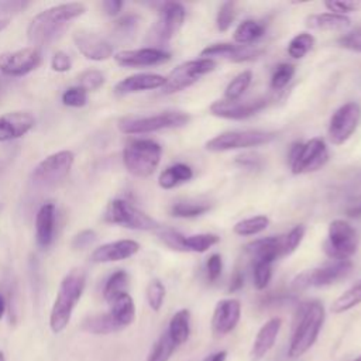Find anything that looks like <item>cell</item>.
I'll list each match as a JSON object with an SVG mask.
<instances>
[{
    "mask_svg": "<svg viewBox=\"0 0 361 361\" xmlns=\"http://www.w3.org/2000/svg\"><path fill=\"white\" fill-rule=\"evenodd\" d=\"M262 54V49L251 45H238L230 42H217L207 45L200 51L202 58H226L233 62H244L258 58Z\"/></svg>",
    "mask_w": 361,
    "mask_h": 361,
    "instance_id": "obj_20",
    "label": "cell"
},
{
    "mask_svg": "<svg viewBox=\"0 0 361 361\" xmlns=\"http://www.w3.org/2000/svg\"><path fill=\"white\" fill-rule=\"evenodd\" d=\"M251 80H252L251 71H243L237 73L226 86V90H224L226 100H238L251 85Z\"/></svg>",
    "mask_w": 361,
    "mask_h": 361,
    "instance_id": "obj_37",
    "label": "cell"
},
{
    "mask_svg": "<svg viewBox=\"0 0 361 361\" xmlns=\"http://www.w3.org/2000/svg\"><path fill=\"white\" fill-rule=\"evenodd\" d=\"M104 80V75L97 69H86L78 75V86H80L86 92L97 90L103 86Z\"/></svg>",
    "mask_w": 361,
    "mask_h": 361,
    "instance_id": "obj_44",
    "label": "cell"
},
{
    "mask_svg": "<svg viewBox=\"0 0 361 361\" xmlns=\"http://www.w3.org/2000/svg\"><path fill=\"white\" fill-rule=\"evenodd\" d=\"M6 307H7L6 299H4V296L0 293V319L4 316V313H6Z\"/></svg>",
    "mask_w": 361,
    "mask_h": 361,
    "instance_id": "obj_60",
    "label": "cell"
},
{
    "mask_svg": "<svg viewBox=\"0 0 361 361\" xmlns=\"http://www.w3.org/2000/svg\"><path fill=\"white\" fill-rule=\"evenodd\" d=\"M72 38L78 51L90 61H106L113 55V45L93 31L78 30Z\"/></svg>",
    "mask_w": 361,
    "mask_h": 361,
    "instance_id": "obj_18",
    "label": "cell"
},
{
    "mask_svg": "<svg viewBox=\"0 0 361 361\" xmlns=\"http://www.w3.org/2000/svg\"><path fill=\"white\" fill-rule=\"evenodd\" d=\"M326 317L324 306L317 302H305L299 306L295 317V327L288 350L290 358H298L303 355L319 337Z\"/></svg>",
    "mask_w": 361,
    "mask_h": 361,
    "instance_id": "obj_3",
    "label": "cell"
},
{
    "mask_svg": "<svg viewBox=\"0 0 361 361\" xmlns=\"http://www.w3.org/2000/svg\"><path fill=\"white\" fill-rule=\"evenodd\" d=\"M166 333L175 343V345L183 344L190 334V312L188 309L178 310L169 320Z\"/></svg>",
    "mask_w": 361,
    "mask_h": 361,
    "instance_id": "obj_30",
    "label": "cell"
},
{
    "mask_svg": "<svg viewBox=\"0 0 361 361\" xmlns=\"http://www.w3.org/2000/svg\"><path fill=\"white\" fill-rule=\"evenodd\" d=\"M223 271V261L220 254H212L206 261V274L210 282H216Z\"/></svg>",
    "mask_w": 361,
    "mask_h": 361,
    "instance_id": "obj_50",
    "label": "cell"
},
{
    "mask_svg": "<svg viewBox=\"0 0 361 361\" xmlns=\"http://www.w3.org/2000/svg\"><path fill=\"white\" fill-rule=\"evenodd\" d=\"M75 155L63 149L44 158L32 171L31 180L38 188H49L61 182L72 169Z\"/></svg>",
    "mask_w": 361,
    "mask_h": 361,
    "instance_id": "obj_11",
    "label": "cell"
},
{
    "mask_svg": "<svg viewBox=\"0 0 361 361\" xmlns=\"http://www.w3.org/2000/svg\"><path fill=\"white\" fill-rule=\"evenodd\" d=\"M85 286L86 271L83 268H73L63 276L49 313V327L54 333H61L69 324Z\"/></svg>",
    "mask_w": 361,
    "mask_h": 361,
    "instance_id": "obj_2",
    "label": "cell"
},
{
    "mask_svg": "<svg viewBox=\"0 0 361 361\" xmlns=\"http://www.w3.org/2000/svg\"><path fill=\"white\" fill-rule=\"evenodd\" d=\"M96 241V233L90 228L79 231L73 240H72V248L73 250H85L89 245H92Z\"/></svg>",
    "mask_w": 361,
    "mask_h": 361,
    "instance_id": "obj_52",
    "label": "cell"
},
{
    "mask_svg": "<svg viewBox=\"0 0 361 361\" xmlns=\"http://www.w3.org/2000/svg\"><path fill=\"white\" fill-rule=\"evenodd\" d=\"M272 278V262L268 261H254L252 267V279L254 286L258 290H262L268 286Z\"/></svg>",
    "mask_w": 361,
    "mask_h": 361,
    "instance_id": "obj_43",
    "label": "cell"
},
{
    "mask_svg": "<svg viewBox=\"0 0 361 361\" xmlns=\"http://www.w3.org/2000/svg\"><path fill=\"white\" fill-rule=\"evenodd\" d=\"M338 45L345 49L354 51V52H361V28L354 30V31L340 37Z\"/></svg>",
    "mask_w": 361,
    "mask_h": 361,
    "instance_id": "obj_51",
    "label": "cell"
},
{
    "mask_svg": "<svg viewBox=\"0 0 361 361\" xmlns=\"http://www.w3.org/2000/svg\"><path fill=\"white\" fill-rule=\"evenodd\" d=\"M324 7L330 11V13H336V14H341L344 16L345 13H353V11H358L361 8V1H350V0H330V1H324Z\"/></svg>",
    "mask_w": 361,
    "mask_h": 361,
    "instance_id": "obj_48",
    "label": "cell"
},
{
    "mask_svg": "<svg viewBox=\"0 0 361 361\" xmlns=\"http://www.w3.org/2000/svg\"><path fill=\"white\" fill-rule=\"evenodd\" d=\"M276 137L274 131L265 130H230L220 133L206 141L204 148L210 152H226L233 149H245L271 142Z\"/></svg>",
    "mask_w": 361,
    "mask_h": 361,
    "instance_id": "obj_7",
    "label": "cell"
},
{
    "mask_svg": "<svg viewBox=\"0 0 361 361\" xmlns=\"http://www.w3.org/2000/svg\"><path fill=\"white\" fill-rule=\"evenodd\" d=\"M165 83V76L158 73H135L130 75L124 79H121L114 86V93L124 96L131 93H138L144 90H152V89H161Z\"/></svg>",
    "mask_w": 361,
    "mask_h": 361,
    "instance_id": "obj_24",
    "label": "cell"
},
{
    "mask_svg": "<svg viewBox=\"0 0 361 361\" xmlns=\"http://www.w3.org/2000/svg\"><path fill=\"white\" fill-rule=\"evenodd\" d=\"M171 59V54L158 47H145L138 49H123L114 54V61L120 66H154L165 63Z\"/></svg>",
    "mask_w": 361,
    "mask_h": 361,
    "instance_id": "obj_17",
    "label": "cell"
},
{
    "mask_svg": "<svg viewBox=\"0 0 361 361\" xmlns=\"http://www.w3.org/2000/svg\"><path fill=\"white\" fill-rule=\"evenodd\" d=\"M10 24V17H0V31H3Z\"/></svg>",
    "mask_w": 361,
    "mask_h": 361,
    "instance_id": "obj_61",
    "label": "cell"
},
{
    "mask_svg": "<svg viewBox=\"0 0 361 361\" xmlns=\"http://www.w3.org/2000/svg\"><path fill=\"white\" fill-rule=\"evenodd\" d=\"M103 217H104V221L110 224H117L131 230L152 231L161 227L155 219H152L149 214L133 206L124 199L111 200L107 204Z\"/></svg>",
    "mask_w": 361,
    "mask_h": 361,
    "instance_id": "obj_9",
    "label": "cell"
},
{
    "mask_svg": "<svg viewBox=\"0 0 361 361\" xmlns=\"http://www.w3.org/2000/svg\"><path fill=\"white\" fill-rule=\"evenodd\" d=\"M361 121V106L357 102L341 104L330 117L327 135L331 144H344L358 128Z\"/></svg>",
    "mask_w": 361,
    "mask_h": 361,
    "instance_id": "obj_14",
    "label": "cell"
},
{
    "mask_svg": "<svg viewBox=\"0 0 361 361\" xmlns=\"http://www.w3.org/2000/svg\"><path fill=\"white\" fill-rule=\"evenodd\" d=\"M158 237L159 240L168 245L171 250H175V251H182V234L172 230V228H158Z\"/></svg>",
    "mask_w": 361,
    "mask_h": 361,
    "instance_id": "obj_49",
    "label": "cell"
},
{
    "mask_svg": "<svg viewBox=\"0 0 361 361\" xmlns=\"http://www.w3.org/2000/svg\"><path fill=\"white\" fill-rule=\"evenodd\" d=\"M210 210V204L206 202H178L171 207V214L180 219L199 217Z\"/></svg>",
    "mask_w": 361,
    "mask_h": 361,
    "instance_id": "obj_38",
    "label": "cell"
},
{
    "mask_svg": "<svg viewBox=\"0 0 361 361\" xmlns=\"http://www.w3.org/2000/svg\"><path fill=\"white\" fill-rule=\"evenodd\" d=\"M86 11L80 1H71L52 6L34 16L27 27V38L32 47L38 48L52 42L63 28Z\"/></svg>",
    "mask_w": 361,
    "mask_h": 361,
    "instance_id": "obj_1",
    "label": "cell"
},
{
    "mask_svg": "<svg viewBox=\"0 0 361 361\" xmlns=\"http://www.w3.org/2000/svg\"><path fill=\"white\" fill-rule=\"evenodd\" d=\"M241 317V303L237 299L217 302L212 316V331L214 336H226L235 329Z\"/></svg>",
    "mask_w": 361,
    "mask_h": 361,
    "instance_id": "obj_19",
    "label": "cell"
},
{
    "mask_svg": "<svg viewBox=\"0 0 361 361\" xmlns=\"http://www.w3.org/2000/svg\"><path fill=\"white\" fill-rule=\"evenodd\" d=\"M235 162L243 166V168H250V169H254V168H259L261 166V158H258L257 155H252V154H244V155H240L235 158Z\"/></svg>",
    "mask_w": 361,
    "mask_h": 361,
    "instance_id": "obj_55",
    "label": "cell"
},
{
    "mask_svg": "<svg viewBox=\"0 0 361 361\" xmlns=\"http://www.w3.org/2000/svg\"><path fill=\"white\" fill-rule=\"evenodd\" d=\"M347 214L350 217H360L361 216V203L355 204V206H351L350 209H347Z\"/></svg>",
    "mask_w": 361,
    "mask_h": 361,
    "instance_id": "obj_59",
    "label": "cell"
},
{
    "mask_svg": "<svg viewBox=\"0 0 361 361\" xmlns=\"http://www.w3.org/2000/svg\"><path fill=\"white\" fill-rule=\"evenodd\" d=\"M244 285V275L240 269H235L234 274L231 275V279H230V286H228V290L230 292H235L238 289H241Z\"/></svg>",
    "mask_w": 361,
    "mask_h": 361,
    "instance_id": "obj_56",
    "label": "cell"
},
{
    "mask_svg": "<svg viewBox=\"0 0 361 361\" xmlns=\"http://www.w3.org/2000/svg\"><path fill=\"white\" fill-rule=\"evenodd\" d=\"M121 7H123V1H120V0H106V1H103V8H104L106 14H109V16L118 14Z\"/></svg>",
    "mask_w": 361,
    "mask_h": 361,
    "instance_id": "obj_57",
    "label": "cell"
},
{
    "mask_svg": "<svg viewBox=\"0 0 361 361\" xmlns=\"http://www.w3.org/2000/svg\"><path fill=\"white\" fill-rule=\"evenodd\" d=\"M175 348H176L175 343L172 341L169 334L165 331L154 344L147 361H168L172 353L175 351Z\"/></svg>",
    "mask_w": 361,
    "mask_h": 361,
    "instance_id": "obj_40",
    "label": "cell"
},
{
    "mask_svg": "<svg viewBox=\"0 0 361 361\" xmlns=\"http://www.w3.org/2000/svg\"><path fill=\"white\" fill-rule=\"evenodd\" d=\"M140 251V244L135 240H117L111 243L102 244L100 247L94 248L90 259L96 264L104 262H116L127 259L135 255Z\"/></svg>",
    "mask_w": 361,
    "mask_h": 361,
    "instance_id": "obj_22",
    "label": "cell"
},
{
    "mask_svg": "<svg viewBox=\"0 0 361 361\" xmlns=\"http://www.w3.org/2000/svg\"><path fill=\"white\" fill-rule=\"evenodd\" d=\"M193 178V169L182 162L166 166L158 176V185L165 189H173L175 186L189 182Z\"/></svg>",
    "mask_w": 361,
    "mask_h": 361,
    "instance_id": "obj_29",
    "label": "cell"
},
{
    "mask_svg": "<svg viewBox=\"0 0 361 361\" xmlns=\"http://www.w3.org/2000/svg\"><path fill=\"white\" fill-rule=\"evenodd\" d=\"M51 68L55 72H68L72 68V59L66 52L56 51L51 59Z\"/></svg>",
    "mask_w": 361,
    "mask_h": 361,
    "instance_id": "obj_54",
    "label": "cell"
},
{
    "mask_svg": "<svg viewBox=\"0 0 361 361\" xmlns=\"http://www.w3.org/2000/svg\"><path fill=\"white\" fill-rule=\"evenodd\" d=\"M329 159V149L322 137L295 142L289 151V166L293 175L319 171Z\"/></svg>",
    "mask_w": 361,
    "mask_h": 361,
    "instance_id": "obj_6",
    "label": "cell"
},
{
    "mask_svg": "<svg viewBox=\"0 0 361 361\" xmlns=\"http://www.w3.org/2000/svg\"><path fill=\"white\" fill-rule=\"evenodd\" d=\"M361 303V281L347 290H344L333 303H331V312L336 314L344 313Z\"/></svg>",
    "mask_w": 361,
    "mask_h": 361,
    "instance_id": "obj_35",
    "label": "cell"
},
{
    "mask_svg": "<svg viewBox=\"0 0 361 361\" xmlns=\"http://www.w3.org/2000/svg\"><path fill=\"white\" fill-rule=\"evenodd\" d=\"M190 116L185 111H161L149 116H131L118 121V128L124 134H147L168 128H179L189 123Z\"/></svg>",
    "mask_w": 361,
    "mask_h": 361,
    "instance_id": "obj_5",
    "label": "cell"
},
{
    "mask_svg": "<svg viewBox=\"0 0 361 361\" xmlns=\"http://www.w3.org/2000/svg\"><path fill=\"white\" fill-rule=\"evenodd\" d=\"M35 124L30 111L16 110L0 116V142L11 141L25 135Z\"/></svg>",
    "mask_w": 361,
    "mask_h": 361,
    "instance_id": "obj_21",
    "label": "cell"
},
{
    "mask_svg": "<svg viewBox=\"0 0 361 361\" xmlns=\"http://www.w3.org/2000/svg\"><path fill=\"white\" fill-rule=\"evenodd\" d=\"M138 16L135 14H127L121 18H118L116 23H114V30L117 32H120L121 35H127L130 32H133L138 24Z\"/></svg>",
    "mask_w": 361,
    "mask_h": 361,
    "instance_id": "obj_53",
    "label": "cell"
},
{
    "mask_svg": "<svg viewBox=\"0 0 361 361\" xmlns=\"http://www.w3.org/2000/svg\"><path fill=\"white\" fill-rule=\"evenodd\" d=\"M110 316L120 329L130 326L135 319V305L128 292H123L114 296L110 302Z\"/></svg>",
    "mask_w": 361,
    "mask_h": 361,
    "instance_id": "obj_27",
    "label": "cell"
},
{
    "mask_svg": "<svg viewBox=\"0 0 361 361\" xmlns=\"http://www.w3.org/2000/svg\"><path fill=\"white\" fill-rule=\"evenodd\" d=\"M145 296L149 307L154 312H158L165 300V286L159 279H152L145 289Z\"/></svg>",
    "mask_w": 361,
    "mask_h": 361,
    "instance_id": "obj_42",
    "label": "cell"
},
{
    "mask_svg": "<svg viewBox=\"0 0 361 361\" xmlns=\"http://www.w3.org/2000/svg\"><path fill=\"white\" fill-rule=\"evenodd\" d=\"M127 286H128V274L123 269H117L106 281V285L103 289V296L107 302H110L114 296H117L123 292H127Z\"/></svg>",
    "mask_w": 361,
    "mask_h": 361,
    "instance_id": "obj_39",
    "label": "cell"
},
{
    "mask_svg": "<svg viewBox=\"0 0 361 361\" xmlns=\"http://www.w3.org/2000/svg\"><path fill=\"white\" fill-rule=\"evenodd\" d=\"M268 99L257 97L254 100H216L210 104L209 111L212 116L226 120H244L248 118L264 107H267Z\"/></svg>",
    "mask_w": 361,
    "mask_h": 361,
    "instance_id": "obj_16",
    "label": "cell"
},
{
    "mask_svg": "<svg viewBox=\"0 0 361 361\" xmlns=\"http://www.w3.org/2000/svg\"><path fill=\"white\" fill-rule=\"evenodd\" d=\"M82 330L92 333V334H110L114 331L121 330L110 313H99V314H92L86 317L82 323Z\"/></svg>",
    "mask_w": 361,
    "mask_h": 361,
    "instance_id": "obj_32",
    "label": "cell"
},
{
    "mask_svg": "<svg viewBox=\"0 0 361 361\" xmlns=\"http://www.w3.org/2000/svg\"><path fill=\"white\" fill-rule=\"evenodd\" d=\"M220 237L212 233H199L182 237V251L189 252H206L209 248L216 245Z\"/></svg>",
    "mask_w": 361,
    "mask_h": 361,
    "instance_id": "obj_33",
    "label": "cell"
},
{
    "mask_svg": "<svg viewBox=\"0 0 361 361\" xmlns=\"http://www.w3.org/2000/svg\"><path fill=\"white\" fill-rule=\"evenodd\" d=\"M162 157V147L147 138L130 141L123 149V164L126 169L137 178H148L158 168Z\"/></svg>",
    "mask_w": 361,
    "mask_h": 361,
    "instance_id": "obj_4",
    "label": "cell"
},
{
    "mask_svg": "<svg viewBox=\"0 0 361 361\" xmlns=\"http://www.w3.org/2000/svg\"><path fill=\"white\" fill-rule=\"evenodd\" d=\"M217 66L214 59L209 58H197L179 63L175 66L166 76L165 83L161 87V93L173 94L178 93L193 83H196L202 76L210 73Z\"/></svg>",
    "mask_w": 361,
    "mask_h": 361,
    "instance_id": "obj_8",
    "label": "cell"
},
{
    "mask_svg": "<svg viewBox=\"0 0 361 361\" xmlns=\"http://www.w3.org/2000/svg\"><path fill=\"white\" fill-rule=\"evenodd\" d=\"M226 357H227V353L224 350H221V351H216V353L207 355L203 361H226Z\"/></svg>",
    "mask_w": 361,
    "mask_h": 361,
    "instance_id": "obj_58",
    "label": "cell"
},
{
    "mask_svg": "<svg viewBox=\"0 0 361 361\" xmlns=\"http://www.w3.org/2000/svg\"><path fill=\"white\" fill-rule=\"evenodd\" d=\"M185 17H186V10L180 3H175V1L164 3L159 10L158 20L155 21V24L151 27L148 32V37H147L148 42L158 45V48L169 42L176 35V32L182 28Z\"/></svg>",
    "mask_w": 361,
    "mask_h": 361,
    "instance_id": "obj_12",
    "label": "cell"
},
{
    "mask_svg": "<svg viewBox=\"0 0 361 361\" xmlns=\"http://www.w3.org/2000/svg\"><path fill=\"white\" fill-rule=\"evenodd\" d=\"M245 251L254 258V261L274 262L279 257H283V235L258 238L245 245Z\"/></svg>",
    "mask_w": 361,
    "mask_h": 361,
    "instance_id": "obj_25",
    "label": "cell"
},
{
    "mask_svg": "<svg viewBox=\"0 0 361 361\" xmlns=\"http://www.w3.org/2000/svg\"><path fill=\"white\" fill-rule=\"evenodd\" d=\"M87 102V92L80 86H71L62 93V103L68 107H82Z\"/></svg>",
    "mask_w": 361,
    "mask_h": 361,
    "instance_id": "obj_46",
    "label": "cell"
},
{
    "mask_svg": "<svg viewBox=\"0 0 361 361\" xmlns=\"http://www.w3.org/2000/svg\"><path fill=\"white\" fill-rule=\"evenodd\" d=\"M354 361H361V355H360V357H357Z\"/></svg>",
    "mask_w": 361,
    "mask_h": 361,
    "instance_id": "obj_63",
    "label": "cell"
},
{
    "mask_svg": "<svg viewBox=\"0 0 361 361\" xmlns=\"http://www.w3.org/2000/svg\"><path fill=\"white\" fill-rule=\"evenodd\" d=\"M351 269H353V262L350 259L333 261L329 265L299 274L292 281V286L295 289L327 286V285H331V283L345 278L351 272Z\"/></svg>",
    "mask_w": 361,
    "mask_h": 361,
    "instance_id": "obj_13",
    "label": "cell"
},
{
    "mask_svg": "<svg viewBox=\"0 0 361 361\" xmlns=\"http://www.w3.org/2000/svg\"><path fill=\"white\" fill-rule=\"evenodd\" d=\"M268 226H269V219L264 214H257V216L247 217L237 221L233 226V231L237 235L248 237V235H257L262 233L264 230H267Z\"/></svg>",
    "mask_w": 361,
    "mask_h": 361,
    "instance_id": "obj_34",
    "label": "cell"
},
{
    "mask_svg": "<svg viewBox=\"0 0 361 361\" xmlns=\"http://www.w3.org/2000/svg\"><path fill=\"white\" fill-rule=\"evenodd\" d=\"M265 32V25L261 21L247 18L243 20L234 30L233 38L238 45H251L254 41L261 38Z\"/></svg>",
    "mask_w": 361,
    "mask_h": 361,
    "instance_id": "obj_31",
    "label": "cell"
},
{
    "mask_svg": "<svg viewBox=\"0 0 361 361\" xmlns=\"http://www.w3.org/2000/svg\"><path fill=\"white\" fill-rule=\"evenodd\" d=\"M0 361H6V357H4L3 351H0Z\"/></svg>",
    "mask_w": 361,
    "mask_h": 361,
    "instance_id": "obj_62",
    "label": "cell"
},
{
    "mask_svg": "<svg viewBox=\"0 0 361 361\" xmlns=\"http://www.w3.org/2000/svg\"><path fill=\"white\" fill-rule=\"evenodd\" d=\"M306 27L317 31H344L351 25V20L347 16L336 13H317L310 14L305 20Z\"/></svg>",
    "mask_w": 361,
    "mask_h": 361,
    "instance_id": "obj_28",
    "label": "cell"
},
{
    "mask_svg": "<svg viewBox=\"0 0 361 361\" xmlns=\"http://www.w3.org/2000/svg\"><path fill=\"white\" fill-rule=\"evenodd\" d=\"M306 228L303 224L295 226L286 235H283V255L292 254L302 243Z\"/></svg>",
    "mask_w": 361,
    "mask_h": 361,
    "instance_id": "obj_47",
    "label": "cell"
},
{
    "mask_svg": "<svg viewBox=\"0 0 361 361\" xmlns=\"http://www.w3.org/2000/svg\"><path fill=\"white\" fill-rule=\"evenodd\" d=\"M295 75V66L292 63H279L271 76L269 86L274 90H281L283 89L293 78Z\"/></svg>",
    "mask_w": 361,
    "mask_h": 361,
    "instance_id": "obj_41",
    "label": "cell"
},
{
    "mask_svg": "<svg viewBox=\"0 0 361 361\" xmlns=\"http://www.w3.org/2000/svg\"><path fill=\"white\" fill-rule=\"evenodd\" d=\"M235 17V4L233 1H224L219 7L217 16H216V25L220 32H226Z\"/></svg>",
    "mask_w": 361,
    "mask_h": 361,
    "instance_id": "obj_45",
    "label": "cell"
},
{
    "mask_svg": "<svg viewBox=\"0 0 361 361\" xmlns=\"http://www.w3.org/2000/svg\"><path fill=\"white\" fill-rule=\"evenodd\" d=\"M358 247V235L355 228L343 219H336L329 224L324 252L334 261L350 259Z\"/></svg>",
    "mask_w": 361,
    "mask_h": 361,
    "instance_id": "obj_10",
    "label": "cell"
},
{
    "mask_svg": "<svg viewBox=\"0 0 361 361\" xmlns=\"http://www.w3.org/2000/svg\"><path fill=\"white\" fill-rule=\"evenodd\" d=\"M314 37L310 32H299L296 34L288 44V55L293 59L303 58L312 48L314 47Z\"/></svg>",
    "mask_w": 361,
    "mask_h": 361,
    "instance_id": "obj_36",
    "label": "cell"
},
{
    "mask_svg": "<svg viewBox=\"0 0 361 361\" xmlns=\"http://www.w3.org/2000/svg\"><path fill=\"white\" fill-rule=\"evenodd\" d=\"M281 326H282V320L279 317H272L261 326V329L258 330L254 338L252 347L250 350L251 361H259L269 353V350L274 347Z\"/></svg>",
    "mask_w": 361,
    "mask_h": 361,
    "instance_id": "obj_23",
    "label": "cell"
},
{
    "mask_svg": "<svg viewBox=\"0 0 361 361\" xmlns=\"http://www.w3.org/2000/svg\"><path fill=\"white\" fill-rule=\"evenodd\" d=\"M55 230V206L45 203L39 207L35 219V240L41 248L51 245Z\"/></svg>",
    "mask_w": 361,
    "mask_h": 361,
    "instance_id": "obj_26",
    "label": "cell"
},
{
    "mask_svg": "<svg viewBox=\"0 0 361 361\" xmlns=\"http://www.w3.org/2000/svg\"><path fill=\"white\" fill-rule=\"evenodd\" d=\"M41 63V52L35 47H25L17 51L0 54V72L7 76H24Z\"/></svg>",
    "mask_w": 361,
    "mask_h": 361,
    "instance_id": "obj_15",
    "label": "cell"
}]
</instances>
